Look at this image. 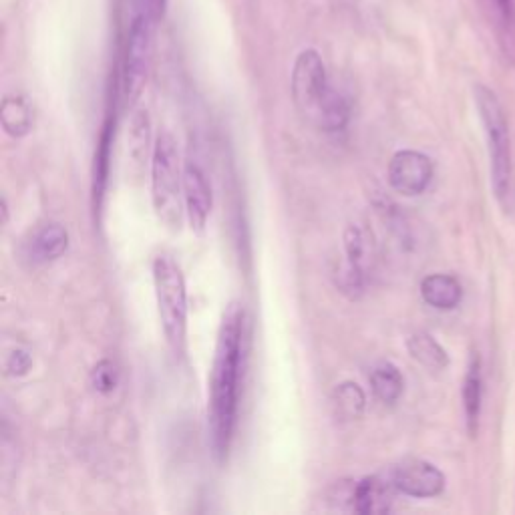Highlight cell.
<instances>
[{
    "mask_svg": "<svg viewBox=\"0 0 515 515\" xmlns=\"http://www.w3.org/2000/svg\"><path fill=\"white\" fill-rule=\"evenodd\" d=\"M244 308L230 304L218 334L210 375L208 433L212 455L218 463L228 459L240 405V381L244 369Z\"/></svg>",
    "mask_w": 515,
    "mask_h": 515,
    "instance_id": "obj_1",
    "label": "cell"
},
{
    "mask_svg": "<svg viewBox=\"0 0 515 515\" xmlns=\"http://www.w3.org/2000/svg\"><path fill=\"white\" fill-rule=\"evenodd\" d=\"M290 91L296 109L318 129L336 133L349 125L351 105L345 95L330 85L324 59L316 49L298 53L292 67Z\"/></svg>",
    "mask_w": 515,
    "mask_h": 515,
    "instance_id": "obj_2",
    "label": "cell"
},
{
    "mask_svg": "<svg viewBox=\"0 0 515 515\" xmlns=\"http://www.w3.org/2000/svg\"><path fill=\"white\" fill-rule=\"evenodd\" d=\"M473 97L487 137L493 196L505 212H511L515 208V171L507 117L503 105L489 87L475 85Z\"/></svg>",
    "mask_w": 515,
    "mask_h": 515,
    "instance_id": "obj_3",
    "label": "cell"
},
{
    "mask_svg": "<svg viewBox=\"0 0 515 515\" xmlns=\"http://www.w3.org/2000/svg\"><path fill=\"white\" fill-rule=\"evenodd\" d=\"M153 286L167 345L176 357H184L188 340V290L182 268L174 258L159 254L153 260Z\"/></svg>",
    "mask_w": 515,
    "mask_h": 515,
    "instance_id": "obj_4",
    "label": "cell"
},
{
    "mask_svg": "<svg viewBox=\"0 0 515 515\" xmlns=\"http://www.w3.org/2000/svg\"><path fill=\"white\" fill-rule=\"evenodd\" d=\"M151 200L157 218L169 230H180L184 216V171H180L178 145L169 131H161L153 147Z\"/></svg>",
    "mask_w": 515,
    "mask_h": 515,
    "instance_id": "obj_5",
    "label": "cell"
},
{
    "mask_svg": "<svg viewBox=\"0 0 515 515\" xmlns=\"http://www.w3.org/2000/svg\"><path fill=\"white\" fill-rule=\"evenodd\" d=\"M159 19L151 15L145 7H139L131 17L125 41L123 69H121V99L123 107H133L143 93L147 83L151 59H153V41L155 27Z\"/></svg>",
    "mask_w": 515,
    "mask_h": 515,
    "instance_id": "obj_6",
    "label": "cell"
},
{
    "mask_svg": "<svg viewBox=\"0 0 515 515\" xmlns=\"http://www.w3.org/2000/svg\"><path fill=\"white\" fill-rule=\"evenodd\" d=\"M435 167L429 155L415 151V149H403L397 151L387 169V178L391 188L407 198H415L427 192V188L433 182Z\"/></svg>",
    "mask_w": 515,
    "mask_h": 515,
    "instance_id": "obj_7",
    "label": "cell"
},
{
    "mask_svg": "<svg viewBox=\"0 0 515 515\" xmlns=\"http://www.w3.org/2000/svg\"><path fill=\"white\" fill-rule=\"evenodd\" d=\"M389 475L397 491L407 497L429 499V497L441 495L445 489L443 471L425 459H417V457L403 459L389 471Z\"/></svg>",
    "mask_w": 515,
    "mask_h": 515,
    "instance_id": "obj_8",
    "label": "cell"
},
{
    "mask_svg": "<svg viewBox=\"0 0 515 515\" xmlns=\"http://www.w3.org/2000/svg\"><path fill=\"white\" fill-rule=\"evenodd\" d=\"M184 202H186V212L192 228L202 232L210 220L214 198L206 178V171L192 157L184 165Z\"/></svg>",
    "mask_w": 515,
    "mask_h": 515,
    "instance_id": "obj_9",
    "label": "cell"
},
{
    "mask_svg": "<svg viewBox=\"0 0 515 515\" xmlns=\"http://www.w3.org/2000/svg\"><path fill=\"white\" fill-rule=\"evenodd\" d=\"M395 483L391 475H371L355 483L353 491V511L361 515H381L389 513L395 497Z\"/></svg>",
    "mask_w": 515,
    "mask_h": 515,
    "instance_id": "obj_10",
    "label": "cell"
},
{
    "mask_svg": "<svg viewBox=\"0 0 515 515\" xmlns=\"http://www.w3.org/2000/svg\"><path fill=\"white\" fill-rule=\"evenodd\" d=\"M69 248V234L61 224H45L27 244V256L35 264H45L61 258Z\"/></svg>",
    "mask_w": 515,
    "mask_h": 515,
    "instance_id": "obj_11",
    "label": "cell"
},
{
    "mask_svg": "<svg viewBox=\"0 0 515 515\" xmlns=\"http://www.w3.org/2000/svg\"><path fill=\"white\" fill-rule=\"evenodd\" d=\"M481 401H483V375H481V359L477 353H471L467 373L463 379V409H465V423L471 437L479 431V417H481Z\"/></svg>",
    "mask_w": 515,
    "mask_h": 515,
    "instance_id": "obj_12",
    "label": "cell"
},
{
    "mask_svg": "<svg viewBox=\"0 0 515 515\" xmlns=\"http://www.w3.org/2000/svg\"><path fill=\"white\" fill-rule=\"evenodd\" d=\"M421 296L437 310H453L463 298V288L451 274H429L421 280Z\"/></svg>",
    "mask_w": 515,
    "mask_h": 515,
    "instance_id": "obj_13",
    "label": "cell"
},
{
    "mask_svg": "<svg viewBox=\"0 0 515 515\" xmlns=\"http://www.w3.org/2000/svg\"><path fill=\"white\" fill-rule=\"evenodd\" d=\"M409 355L429 371H445L449 367V355L439 342L427 332H415L407 338Z\"/></svg>",
    "mask_w": 515,
    "mask_h": 515,
    "instance_id": "obj_14",
    "label": "cell"
},
{
    "mask_svg": "<svg viewBox=\"0 0 515 515\" xmlns=\"http://www.w3.org/2000/svg\"><path fill=\"white\" fill-rule=\"evenodd\" d=\"M369 381L375 397L385 405H395L405 391V379L401 371L389 361L375 365Z\"/></svg>",
    "mask_w": 515,
    "mask_h": 515,
    "instance_id": "obj_15",
    "label": "cell"
},
{
    "mask_svg": "<svg viewBox=\"0 0 515 515\" xmlns=\"http://www.w3.org/2000/svg\"><path fill=\"white\" fill-rule=\"evenodd\" d=\"M332 409H334V415L342 421L361 419L367 409V395L353 381L340 383L332 393Z\"/></svg>",
    "mask_w": 515,
    "mask_h": 515,
    "instance_id": "obj_16",
    "label": "cell"
},
{
    "mask_svg": "<svg viewBox=\"0 0 515 515\" xmlns=\"http://www.w3.org/2000/svg\"><path fill=\"white\" fill-rule=\"evenodd\" d=\"M0 121L11 137H25L33 129V113L19 95H7L0 105Z\"/></svg>",
    "mask_w": 515,
    "mask_h": 515,
    "instance_id": "obj_17",
    "label": "cell"
},
{
    "mask_svg": "<svg viewBox=\"0 0 515 515\" xmlns=\"http://www.w3.org/2000/svg\"><path fill=\"white\" fill-rule=\"evenodd\" d=\"M115 135V117H109L103 125L97 155H95V182H93V196L95 206L101 208L105 186H107V174H109V157H111V145Z\"/></svg>",
    "mask_w": 515,
    "mask_h": 515,
    "instance_id": "obj_18",
    "label": "cell"
},
{
    "mask_svg": "<svg viewBox=\"0 0 515 515\" xmlns=\"http://www.w3.org/2000/svg\"><path fill=\"white\" fill-rule=\"evenodd\" d=\"M127 153L133 165L143 167L147 157V145H149V117L147 111H137L131 117L129 125V137H127Z\"/></svg>",
    "mask_w": 515,
    "mask_h": 515,
    "instance_id": "obj_19",
    "label": "cell"
},
{
    "mask_svg": "<svg viewBox=\"0 0 515 515\" xmlns=\"http://www.w3.org/2000/svg\"><path fill=\"white\" fill-rule=\"evenodd\" d=\"M342 240H345V254H347L345 262L367 274L369 242H367V236H365L363 228L357 226V224H351L345 230V238H342Z\"/></svg>",
    "mask_w": 515,
    "mask_h": 515,
    "instance_id": "obj_20",
    "label": "cell"
},
{
    "mask_svg": "<svg viewBox=\"0 0 515 515\" xmlns=\"http://www.w3.org/2000/svg\"><path fill=\"white\" fill-rule=\"evenodd\" d=\"M91 385L97 393L101 395H109L117 389L119 385V371L117 365L111 361H99L91 373Z\"/></svg>",
    "mask_w": 515,
    "mask_h": 515,
    "instance_id": "obj_21",
    "label": "cell"
},
{
    "mask_svg": "<svg viewBox=\"0 0 515 515\" xmlns=\"http://www.w3.org/2000/svg\"><path fill=\"white\" fill-rule=\"evenodd\" d=\"M33 367V357L29 351L25 349H15L9 353L5 369L11 377H25Z\"/></svg>",
    "mask_w": 515,
    "mask_h": 515,
    "instance_id": "obj_22",
    "label": "cell"
},
{
    "mask_svg": "<svg viewBox=\"0 0 515 515\" xmlns=\"http://www.w3.org/2000/svg\"><path fill=\"white\" fill-rule=\"evenodd\" d=\"M495 9L505 25H511L515 21V3L513 0H493Z\"/></svg>",
    "mask_w": 515,
    "mask_h": 515,
    "instance_id": "obj_23",
    "label": "cell"
}]
</instances>
